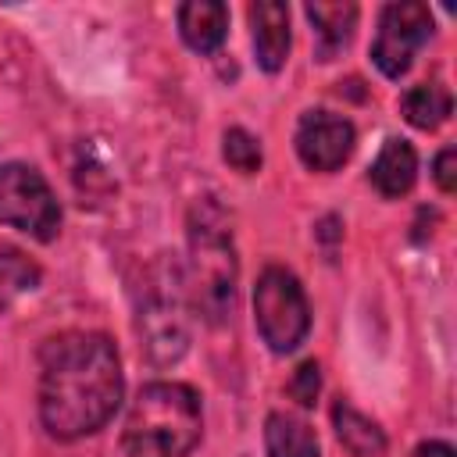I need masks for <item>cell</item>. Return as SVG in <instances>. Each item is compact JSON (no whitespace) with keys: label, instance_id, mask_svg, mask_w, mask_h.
Wrapping results in <instances>:
<instances>
[{"label":"cell","instance_id":"obj_14","mask_svg":"<svg viewBox=\"0 0 457 457\" xmlns=\"http://www.w3.org/2000/svg\"><path fill=\"white\" fill-rule=\"evenodd\" d=\"M332 425H336L339 443H343L353 457H382V453H386V436H382V428H378L371 418H364L357 407H350L346 400H339V403L332 407Z\"/></svg>","mask_w":457,"mask_h":457},{"label":"cell","instance_id":"obj_19","mask_svg":"<svg viewBox=\"0 0 457 457\" xmlns=\"http://www.w3.org/2000/svg\"><path fill=\"white\" fill-rule=\"evenodd\" d=\"M432 179H436V186H439L443 193H453V189H457V150H453V146H446V150L436 154V161H432Z\"/></svg>","mask_w":457,"mask_h":457},{"label":"cell","instance_id":"obj_16","mask_svg":"<svg viewBox=\"0 0 457 457\" xmlns=\"http://www.w3.org/2000/svg\"><path fill=\"white\" fill-rule=\"evenodd\" d=\"M39 286V268L14 246H0V311Z\"/></svg>","mask_w":457,"mask_h":457},{"label":"cell","instance_id":"obj_15","mask_svg":"<svg viewBox=\"0 0 457 457\" xmlns=\"http://www.w3.org/2000/svg\"><path fill=\"white\" fill-rule=\"evenodd\" d=\"M400 107H403V118L414 125V129H439L446 118H450V111H453V100H450V93L439 86V82H421V86H411L407 93H403V100H400Z\"/></svg>","mask_w":457,"mask_h":457},{"label":"cell","instance_id":"obj_11","mask_svg":"<svg viewBox=\"0 0 457 457\" xmlns=\"http://www.w3.org/2000/svg\"><path fill=\"white\" fill-rule=\"evenodd\" d=\"M414 179H418V154H414V146L407 139H396V136L386 139L378 157H375V164H371V186L382 196L396 200V196H403L414 186Z\"/></svg>","mask_w":457,"mask_h":457},{"label":"cell","instance_id":"obj_18","mask_svg":"<svg viewBox=\"0 0 457 457\" xmlns=\"http://www.w3.org/2000/svg\"><path fill=\"white\" fill-rule=\"evenodd\" d=\"M318 393H321V368L314 361H303L293 378H289V396L300 403V407H314L318 403Z\"/></svg>","mask_w":457,"mask_h":457},{"label":"cell","instance_id":"obj_20","mask_svg":"<svg viewBox=\"0 0 457 457\" xmlns=\"http://www.w3.org/2000/svg\"><path fill=\"white\" fill-rule=\"evenodd\" d=\"M414 457H457V453H453L450 443H443V439H428V443H421V446L414 450Z\"/></svg>","mask_w":457,"mask_h":457},{"label":"cell","instance_id":"obj_6","mask_svg":"<svg viewBox=\"0 0 457 457\" xmlns=\"http://www.w3.org/2000/svg\"><path fill=\"white\" fill-rule=\"evenodd\" d=\"M432 36V11L418 0H403V4H389L378 18V32L371 43V61L386 79H400L414 54L428 43Z\"/></svg>","mask_w":457,"mask_h":457},{"label":"cell","instance_id":"obj_5","mask_svg":"<svg viewBox=\"0 0 457 457\" xmlns=\"http://www.w3.org/2000/svg\"><path fill=\"white\" fill-rule=\"evenodd\" d=\"M0 225H11L39 243L61 228V207L50 182L29 164H0Z\"/></svg>","mask_w":457,"mask_h":457},{"label":"cell","instance_id":"obj_2","mask_svg":"<svg viewBox=\"0 0 457 457\" xmlns=\"http://www.w3.org/2000/svg\"><path fill=\"white\" fill-rule=\"evenodd\" d=\"M204 436L200 396L186 382H150L136 393L121 446L129 457H189Z\"/></svg>","mask_w":457,"mask_h":457},{"label":"cell","instance_id":"obj_9","mask_svg":"<svg viewBox=\"0 0 457 457\" xmlns=\"http://www.w3.org/2000/svg\"><path fill=\"white\" fill-rule=\"evenodd\" d=\"M250 29L257 64L268 75H275L289 57V7L278 0H257L250 7Z\"/></svg>","mask_w":457,"mask_h":457},{"label":"cell","instance_id":"obj_17","mask_svg":"<svg viewBox=\"0 0 457 457\" xmlns=\"http://www.w3.org/2000/svg\"><path fill=\"white\" fill-rule=\"evenodd\" d=\"M221 154H225V161H228L236 171H243V175H253V171L261 168V143H257V136H250L246 129H228L225 139H221Z\"/></svg>","mask_w":457,"mask_h":457},{"label":"cell","instance_id":"obj_7","mask_svg":"<svg viewBox=\"0 0 457 457\" xmlns=\"http://www.w3.org/2000/svg\"><path fill=\"white\" fill-rule=\"evenodd\" d=\"M357 132L332 111H307L296 125V154L311 171H336L353 154Z\"/></svg>","mask_w":457,"mask_h":457},{"label":"cell","instance_id":"obj_3","mask_svg":"<svg viewBox=\"0 0 457 457\" xmlns=\"http://www.w3.org/2000/svg\"><path fill=\"white\" fill-rule=\"evenodd\" d=\"M236 275H239V264H236L228 221L211 200H204L193 207V218H189V261L182 275L186 296L204 321L221 325L232 314Z\"/></svg>","mask_w":457,"mask_h":457},{"label":"cell","instance_id":"obj_4","mask_svg":"<svg viewBox=\"0 0 457 457\" xmlns=\"http://www.w3.org/2000/svg\"><path fill=\"white\" fill-rule=\"evenodd\" d=\"M253 318L261 339L275 353L296 350L311 332V307L303 286L286 268H264L253 286Z\"/></svg>","mask_w":457,"mask_h":457},{"label":"cell","instance_id":"obj_8","mask_svg":"<svg viewBox=\"0 0 457 457\" xmlns=\"http://www.w3.org/2000/svg\"><path fill=\"white\" fill-rule=\"evenodd\" d=\"M139 332L146 339V350L157 364L179 361L186 350V318L182 300L175 293H154L139 311Z\"/></svg>","mask_w":457,"mask_h":457},{"label":"cell","instance_id":"obj_10","mask_svg":"<svg viewBox=\"0 0 457 457\" xmlns=\"http://www.w3.org/2000/svg\"><path fill=\"white\" fill-rule=\"evenodd\" d=\"M179 32L189 50L214 54L228 36V7L218 0H189L179 7Z\"/></svg>","mask_w":457,"mask_h":457},{"label":"cell","instance_id":"obj_12","mask_svg":"<svg viewBox=\"0 0 457 457\" xmlns=\"http://www.w3.org/2000/svg\"><path fill=\"white\" fill-rule=\"evenodd\" d=\"M264 450L268 457H318V436L303 418L293 414H268L264 421Z\"/></svg>","mask_w":457,"mask_h":457},{"label":"cell","instance_id":"obj_13","mask_svg":"<svg viewBox=\"0 0 457 457\" xmlns=\"http://www.w3.org/2000/svg\"><path fill=\"white\" fill-rule=\"evenodd\" d=\"M307 18L318 36V57L328 61L350 43L357 25V4H307Z\"/></svg>","mask_w":457,"mask_h":457},{"label":"cell","instance_id":"obj_1","mask_svg":"<svg viewBox=\"0 0 457 457\" xmlns=\"http://www.w3.org/2000/svg\"><path fill=\"white\" fill-rule=\"evenodd\" d=\"M121 403V361L104 332L54 336L39 353V421L54 439H82Z\"/></svg>","mask_w":457,"mask_h":457}]
</instances>
